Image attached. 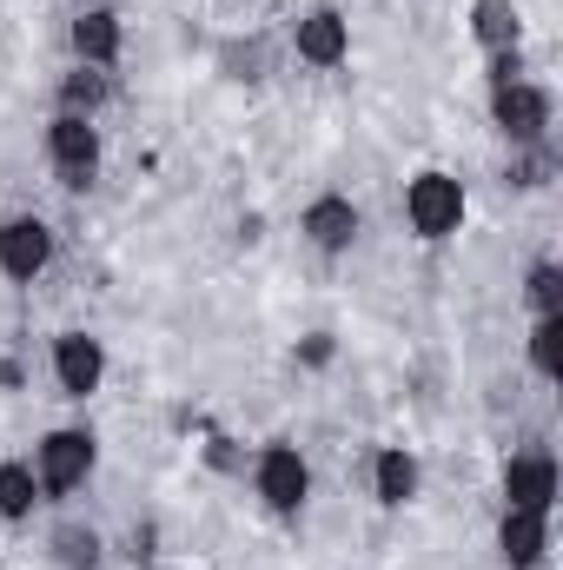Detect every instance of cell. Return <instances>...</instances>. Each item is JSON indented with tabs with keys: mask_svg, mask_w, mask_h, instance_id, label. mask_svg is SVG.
Here are the masks:
<instances>
[{
	"mask_svg": "<svg viewBox=\"0 0 563 570\" xmlns=\"http://www.w3.org/2000/svg\"><path fill=\"white\" fill-rule=\"evenodd\" d=\"M405 213H412L418 239H451L464 226V186L451 173H418L412 193H405Z\"/></svg>",
	"mask_w": 563,
	"mask_h": 570,
	"instance_id": "1",
	"label": "cell"
},
{
	"mask_svg": "<svg viewBox=\"0 0 563 570\" xmlns=\"http://www.w3.org/2000/svg\"><path fill=\"white\" fill-rule=\"evenodd\" d=\"M491 120L511 146H544L551 140V94L531 87V80H511L491 94Z\"/></svg>",
	"mask_w": 563,
	"mask_h": 570,
	"instance_id": "2",
	"label": "cell"
},
{
	"mask_svg": "<svg viewBox=\"0 0 563 570\" xmlns=\"http://www.w3.org/2000/svg\"><path fill=\"white\" fill-rule=\"evenodd\" d=\"M47 153H53L60 186H73V193H87V186H93V173H100V134H93V120L60 114V120H53V134H47Z\"/></svg>",
	"mask_w": 563,
	"mask_h": 570,
	"instance_id": "3",
	"label": "cell"
},
{
	"mask_svg": "<svg viewBox=\"0 0 563 570\" xmlns=\"http://www.w3.org/2000/svg\"><path fill=\"white\" fill-rule=\"evenodd\" d=\"M87 471H93V438H87V431H53V438L40 444V464H33L40 491L67 498V491L87 484Z\"/></svg>",
	"mask_w": 563,
	"mask_h": 570,
	"instance_id": "4",
	"label": "cell"
},
{
	"mask_svg": "<svg viewBox=\"0 0 563 570\" xmlns=\"http://www.w3.org/2000/svg\"><path fill=\"white\" fill-rule=\"evenodd\" d=\"M253 478H259V498H266L279 518H292V511L305 504V491H312V464H305L292 444H266Z\"/></svg>",
	"mask_w": 563,
	"mask_h": 570,
	"instance_id": "5",
	"label": "cell"
},
{
	"mask_svg": "<svg viewBox=\"0 0 563 570\" xmlns=\"http://www.w3.org/2000/svg\"><path fill=\"white\" fill-rule=\"evenodd\" d=\"M47 259H53V226H47V219L20 213V219L0 226V273H7V279H40Z\"/></svg>",
	"mask_w": 563,
	"mask_h": 570,
	"instance_id": "6",
	"label": "cell"
},
{
	"mask_svg": "<svg viewBox=\"0 0 563 570\" xmlns=\"http://www.w3.org/2000/svg\"><path fill=\"white\" fill-rule=\"evenodd\" d=\"M53 379H60L67 399L100 392V379H107V352H100V338H87V332H60V338H53Z\"/></svg>",
	"mask_w": 563,
	"mask_h": 570,
	"instance_id": "7",
	"label": "cell"
},
{
	"mask_svg": "<svg viewBox=\"0 0 563 570\" xmlns=\"http://www.w3.org/2000/svg\"><path fill=\"white\" fill-rule=\"evenodd\" d=\"M504 498L517 511H551L557 504V458L551 451H517L504 464Z\"/></svg>",
	"mask_w": 563,
	"mask_h": 570,
	"instance_id": "8",
	"label": "cell"
},
{
	"mask_svg": "<svg viewBox=\"0 0 563 570\" xmlns=\"http://www.w3.org/2000/svg\"><path fill=\"white\" fill-rule=\"evenodd\" d=\"M497 551L511 570H537L551 551V511H517L504 504V524H497Z\"/></svg>",
	"mask_w": 563,
	"mask_h": 570,
	"instance_id": "9",
	"label": "cell"
},
{
	"mask_svg": "<svg viewBox=\"0 0 563 570\" xmlns=\"http://www.w3.org/2000/svg\"><path fill=\"white\" fill-rule=\"evenodd\" d=\"M352 53V27L332 13V7H312L305 20H298V60L305 67H338Z\"/></svg>",
	"mask_w": 563,
	"mask_h": 570,
	"instance_id": "10",
	"label": "cell"
},
{
	"mask_svg": "<svg viewBox=\"0 0 563 570\" xmlns=\"http://www.w3.org/2000/svg\"><path fill=\"white\" fill-rule=\"evenodd\" d=\"M305 239H312L318 253H345V246L358 239V206H352L345 193L312 199V206H305Z\"/></svg>",
	"mask_w": 563,
	"mask_h": 570,
	"instance_id": "11",
	"label": "cell"
},
{
	"mask_svg": "<svg viewBox=\"0 0 563 570\" xmlns=\"http://www.w3.org/2000/svg\"><path fill=\"white\" fill-rule=\"evenodd\" d=\"M73 53H80V67H113L120 60V13H107V7L80 13L73 20Z\"/></svg>",
	"mask_w": 563,
	"mask_h": 570,
	"instance_id": "12",
	"label": "cell"
},
{
	"mask_svg": "<svg viewBox=\"0 0 563 570\" xmlns=\"http://www.w3.org/2000/svg\"><path fill=\"white\" fill-rule=\"evenodd\" d=\"M372 484H378V504H392V511H405L412 498H418V458L412 451H378V464H372Z\"/></svg>",
	"mask_w": 563,
	"mask_h": 570,
	"instance_id": "13",
	"label": "cell"
},
{
	"mask_svg": "<svg viewBox=\"0 0 563 570\" xmlns=\"http://www.w3.org/2000/svg\"><path fill=\"white\" fill-rule=\"evenodd\" d=\"M100 100H107V73H100V67H80V73H67V80H60V114L93 120V114H100Z\"/></svg>",
	"mask_w": 563,
	"mask_h": 570,
	"instance_id": "14",
	"label": "cell"
},
{
	"mask_svg": "<svg viewBox=\"0 0 563 570\" xmlns=\"http://www.w3.org/2000/svg\"><path fill=\"white\" fill-rule=\"evenodd\" d=\"M33 504H40L33 464H0V518H33Z\"/></svg>",
	"mask_w": 563,
	"mask_h": 570,
	"instance_id": "15",
	"label": "cell"
},
{
	"mask_svg": "<svg viewBox=\"0 0 563 570\" xmlns=\"http://www.w3.org/2000/svg\"><path fill=\"white\" fill-rule=\"evenodd\" d=\"M477 40H484L491 53L517 47V7H511V0H477Z\"/></svg>",
	"mask_w": 563,
	"mask_h": 570,
	"instance_id": "16",
	"label": "cell"
},
{
	"mask_svg": "<svg viewBox=\"0 0 563 570\" xmlns=\"http://www.w3.org/2000/svg\"><path fill=\"white\" fill-rule=\"evenodd\" d=\"M531 365H537L544 379H563V312L557 318H537V332H531Z\"/></svg>",
	"mask_w": 563,
	"mask_h": 570,
	"instance_id": "17",
	"label": "cell"
},
{
	"mask_svg": "<svg viewBox=\"0 0 563 570\" xmlns=\"http://www.w3.org/2000/svg\"><path fill=\"white\" fill-rule=\"evenodd\" d=\"M53 558H60L67 570H93L100 564V538L80 531V524H67V531H53Z\"/></svg>",
	"mask_w": 563,
	"mask_h": 570,
	"instance_id": "18",
	"label": "cell"
},
{
	"mask_svg": "<svg viewBox=\"0 0 563 570\" xmlns=\"http://www.w3.org/2000/svg\"><path fill=\"white\" fill-rule=\"evenodd\" d=\"M531 305H537V318H557L563 312V273L544 259V266H531Z\"/></svg>",
	"mask_w": 563,
	"mask_h": 570,
	"instance_id": "19",
	"label": "cell"
}]
</instances>
